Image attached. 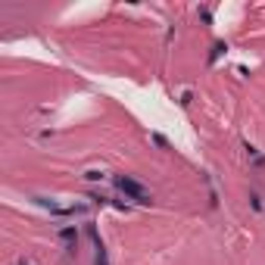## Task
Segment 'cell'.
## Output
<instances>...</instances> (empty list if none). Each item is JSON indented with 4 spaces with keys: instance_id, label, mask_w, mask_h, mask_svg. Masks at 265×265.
Here are the masks:
<instances>
[{
    "instance_id": "cell-1",
    "label": "cell",
    "mask_w": 265,
    "mask_h": 265,
    "mask_svg": "<svg viewBox=\"0 0 265 265\" xmlns=\"http://www.w3.org/2000/svg\"><path fill=\"white\" fill-rule=\"evenodd\" d=\"M118 188H122V190H128L131 196H138L140 203H147V200H150V196H147V190H144V188H138V184H134V181H128V178H118Z\"/></svg>"
}]
</instances>
